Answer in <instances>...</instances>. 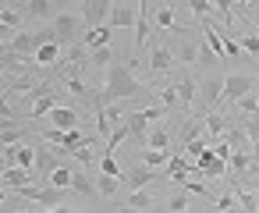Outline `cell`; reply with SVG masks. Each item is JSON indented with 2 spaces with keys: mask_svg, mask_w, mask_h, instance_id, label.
<instances>
[{
  "mask_svg": "<svg viewBox=\"0 0 259 213\" xmlns=\"http://www.w3.org/2000/svg\"><path fill=\"white\" fill-rule=\"evenodd\" d=\"M54 8H57V4H50V0H32V4H25V18H32V22L54 18Z\"/></svg>",
  "mask_w": 259,
  "mask_h": 213,
  "instance_id": "cell-19",
  "label": "cell"
},
{
  "mask_svg": "<svg viewBox=\"0 0 259 213\" xmlns=\"http://www.w3.org/2000/svg\"><path fill=\"white\" fill-rule=\"evenodd\" d=\"M206 132H209V135H227L224 117H220V114H206Z\"/></svg>",
  "mask_w": 259,
  "mask_h": 213,
  "instance_id": "cell-34",
  "label": "cell"
},
{
  "mask_svg": "<svg viewBox=\"0 0 259 213\" xmlns=\"http://www.w3.org/2000/svg\"><path fill=\"white\" fill-rule=\"evenodd\" d=\"M241 132H245L248 142H259V117H245L241 121Z\"/></svg>",
  "mask_w": 259,
  "mask_h": 213,
  "instance_id": "cell-35",
  "label": "cell"
},
{
  "mask_svg": "<svg viewBox=\"0 0 259 213\" xmlns=\"http://www.w3.org/2000/svg\"><path fill=\"white\" fill-rule=\"evenodd\" d=\"M170 149H149L146 156H142V167H149V171H156V167H167L170 163Z\"/></svg>",
  "mask_w": 259,
  "mask_h": 213,
  "instance_id": "cell-22",
  "label": "cell"
},
{
  "mask_svg": "<svg viewBox=\"0 0 259 213\" xmlns=\"http://www.w3.org/2000/svg\"><path fill=\"white\" fill-rule=\"evenodd\" d=\"M82 25H85L82 15H75V11H57V15H54V25H50V29H54V43H57L61 50L71 47V43L78 39Z\"/></svg>",
  "mask_w": 259,
  "mask_h": 213,
  "instance_id": "cell-2",
  "label": "cell"
},
{
  "mask_svg": "<svg viewBox=\"0 0 259 213\" xmlns=\"http://www.w3.org/2000/svg\"><path fill=\"white\" fill-rule=\"evenodd\" d=\"M15 36H18V32H15V29H8V25H4V22H0V47H8V43H11V39H15Z\"/></svg>",
  "mask_w": 259,
  "mask_h": 213,
  "instance_id": "cell-38",
  "label": "cell"
},
{
  "mask_svg": "<svg viewBox=\"0 0 259 213\" xmlns=\"http://www.w3.org/2000/svg\"><path fill=\"white\" fill-rule=\"evenodd\" d=\"M71 192H78V195H93V192H96V178H89L85 171H75V178H71Z\"/></svg>",
  "mask_w": 259,
  "mask_h": 213,
  "instance_id": "cell-23",
  "label": "cell"
},
{
  "mask_svg": "<svg viewBox=\"0 0 259 213\" xmlns=\"http://www.w3.org/2000/svg\"><path fill=\"white\" fill-rule=\"evenodd\" d=\"M248 153H252V160H259V142H252V146H248Z\"/></svg>",
  "mask_w": 259,
  "mask_h": 213,
  "instance_id": "cell-39",
  "label": "cell"
},
{
  "mask_svg": "<svg viewBox=\"0 0 259 213\" xmlns=\"http://www.w3.org/2000/svg\"><path fill=\"white\" fill-rule=\"evenodd\" d=\"M124 206H132V209H139V213H149V206H153V195H149L146 188H142V192H128Z\"/></svg>",
  "mask_w": 259,
  "mask_h": 213,
  "instance_id": "cell-24",
  "label": "cell"
},
{
  "mask_svg": "<svg viewBox=\"0 0 259 213\" xmlns=\"http://www.w3.org/2000/svg\"><path fill=\"white\" fill-rule=\"evenodd\" d=\"M174 89H178V103H181V107H188V103H195V100H199V86H195L192 78L174 82Z\"/></svg>",
  "mask_w": 259,
  "mask_h": 213,
  "instance_id": "cell-18",
  "label": "cell"
},
{
  "mask_svg": "<svg viewBox=\"0 0 259 213\" xmlns=\"http://www.w3.org/2000/svg\"><path fill=\"white\" fill-rule=\"evenodd\" d=\"M0 160H4V153H0Z\"/></svg>",
  "mask_w": 259,
  "mask_h": 213,
  "instance_id": "cell-46",
  "label": "cell"
},
{
  "mask_svg": "<svg viewBox=\"0 0 259 213\" xmlns=\"http://www.w3.org/2000/svg\"><path fill=\"white\" fill-rule=\"evenodd\" d=\"M96 171H100V174H110V178H117V181L124 178L121 167H117V156H114V153H100V167H96Z\"/></svg>",
  "mask_w": 259,
  "mask_h": 213,
  "instance_id": "cell-27",
  "label": "cell"
},
{
  "mask_svg": "<svg viewBox=\"0 0 259 213\" xmlns=\"http://www.w3.org/2000/svg\"><path fill=\"white\" fill-rule=\"evenodd\" d=\"M149 68H153L156 75H167V71L174 68V50H170V47H153V54H149Z\"/></svg>",
  "mask_w": 259,
  "mask_h": 213,
  "instance_id": "cell-13",
  "label": "cell"
},
{
  "mask_svg": "<svg viewBox=\"0 0 259 213\" xmlns=\"http://www.w3.org/2000/svg\"><path fill=\"white\" fill-rule=\"evenodd\" d=\"M0 171H4V167H0Z\"/></svg>",
  "mask_w": 259,
  "mask_h": 213,
  "instance_id": "cell-48",
  "label": "cell"
},
{
  "mask_svg": "<svg viewBox=\"0 0 259 213\" xmlns=\"http://www.w3.org/2000/svg\"><path fill=\"white\" fill-rule=\"evenodd\" d=\"M117 61V54H114V47H103V50H93L89 54V68L96 64V68H110Z\"/></svg>",
  "mask_w": 259,
  "mask_h": 213,
  "instance_id": "cell-26",
  "label": "cell"
},
{
  "mask_svg": "<svg viewBox=\"0 0 259 213\" xmlns=\"http://www.w3.org/2000/svg\"><path fill=\"white\" fill-rule=\"evenodd\" d=\"M255 82H259V75H255Z\"/></svg>",
  "mask_w": 259,
  "mask_h": 213,
  "instance_id": "cell-47",
  "label": "cell"
},
{
  "mask_svg": "<svg viewBox=\"0 0 259 213\" xmlns=\"http://www.w3.org/2000/svg\"><path fill=\"white\" fill-rule=\"evenodd\" d=\"M117 213H139V209H132V206H121V209H117Z\"/></svg>",
  "mask_w": 259,
  "mask_h": 213,
  "instance_id": "cell-43",
  "label": "cell"
},
{
  "mask_svg": "<svg viewBox=\"0 0 259 213\" xmlns=\"http://www.w3.org/2000/svg\"><path fill=\"white\" fill-rule=\"evenodd\" d=\"M163 114H167L163 107H149V110H146V107H142V110H128V114H124V124H128V132H132V135H139V139L146 142V139H149V121H160Z\"/></svg>",
  "mask_w": 259,
  "mask_h": 213,
  "instance_id": "cell-4",
  "label": "cell"
},
{
  "mask_svg": "<svg viewBox=\"0 0 259 213\" xmlns=\"http://www.w3.org/2000/svg\"><path fill=\"white\" fill-rule=\"evenodd\" d=\"M149 8L153 4H139V22H135V47H142L149 39Z\"/></svg>",
  "mask_w": 259,
  "mask_h": 213,
  "instance_id": "cell-16",
  "label": "cell"
},
{
  "mask_svg": "<svg viewBox=\"0 0 259 213\" xmlns=\"http://www.w3.org/2000/svg\"><path fill=\"white\" fill-rule=\"evenodd\" d=\"M146 146H149V149H167V146H170V132H167V128H153L149 139H146ZM170 153H174V149H170Z\"/></svg>",
  "mask_w": 259,
  "mask_h": 213,
  "instance_id": "cell-29",
  "label": "cell"
},
{
  "mask_svg": "<svg viewBox=\"0 0 259 213\" xmlns=\"http://www.w3.org/2000/svg\"><path fill=\"white\" fill-rule=\"evenodd\" d=\"M220 96H224V78H206V82L199 86V100H202V107H213Z\"/></svg>",
  "mask_w": 259,
  "mask_h": 213,
  "instance_id": "cell-14",
  "label": "cell"
},
{
  "mask_svg": "<svg viewBox=\"0 0 259 213\" xmlns=\"http://www.w3.org/2000/svg\"><path fill=\"white\" fill-rule=\"evenodd\" d=\"M50 213H71V209H68V206H54Z\"/></svg>",
  "mask_w": 259,
  "mask_h": 213,
  "instance_id": "cell-41",
  "label": "cell"
},
{
  "mask_svg": "<svg viewBox=\"0 0 259 213\" xmlns=\"http://www.w3.org/2000/svg\"><path fill=\"white\" fill-rule=\"evenodd\" d=\"M248 167H252V153H231L227 171H234V174H248Z\"/></svg>",
  "mask_w": 259,
  "mask_h": 213,
  "instance_id": "cell-30",
  "label": "cell"
},
{
  "mask_svg": "<svg viewBox=\"0 0 259 213\" xmlns=\"http://www.w3.org/2000/svg\"><path fill=\"white\" fill-rule=\"evenodd\" d=\"M167 206H170L174 213H185V209H188V195H185V192H178V195H170V202H167Z\"/></svg>",
  "mask_w": 259,
  "mask_h": 213,
  "instance_id": "cell-36",
  "label": "cell"
},
{
  "mask_svg": "<svg viewBox=\"0 0 259 213\" xmlns=\"http://www.w3.org/2000/svg\"><path fill=\"white\" fill-rule=\"evenodd\" d=\"M61 163H64V156H57V153H47V149H43V153H36V167H39V174H43V178H50V174H54V167H61Z\"/></svg>",
  "mask_w": 259,
  "mask_h": 213,
  "instance_id": "cell-21",
  "label": "cell"
},
{
  "mask_svg": "<svg viewBox=\"0 0 259 213\" xmlns=\"http://www.w3.org/2000/svg\"><path fill=\"white\" fill-rule=\"evenodd\" d=\"M47 121H54V128H61V132H78V110H71V107H54L50 110V117Z\"/></svg>",
  "mask_w": 259,
  "mask_h": 213,
  "instance_id": "cell-10",
  "label": "cell"
},
{
  "mask_svg": "<svg viewBox=\"0 0 259 213\" xmlns=\"http://www.w3.org/2000/svg\"><path fill=\"white\" fill-rule=\"evenodd\" d=\"M255 86H259V82H255V75H227V78H224V100L234 107L241 96L255 93Z\"/></svg>",
  "mask_w": 259,
  "mask_h": 213,
  "instance_id": "cell-5",
  "label": "cell"
},
{
  "mask_svg": "<svg viewBox=\"0 0 259 213\" xmlns=\"http://www.w3.org/2000/svg\"><path fill=\"white\" fill-rule=\"evenodd\" d=\"M135 22H139V4H114L110 8V18H107L110 29H135Z\"/></svg>",
  "mask_w": 259,
  "mask_h": 213,
  "instance_id": "cell-6",
  "label": "cell"
},
{
  "mask_svg": "<svg viewBox=\"0 0 259 213\" xmlns=\"http://www.w3.org/2000/svg\"><path fill=\"white\" fill-rule=\"evenodd\" d=\"M61 57H64V54H61V47H57V43H47V47H39V50H36V57H32V61H36L39 68H50V64H57Z\"/></svg>",
  "mask_w": 259,
  "mask_h": 213,
  "instance_id": "cell-17",
  "label": "cell"
},
{
  "mask_svg": "<svg viewBox=\"0 0 259 213\" xmlns=\"http://www.w3.org/2000/svg\"><path fill=\"white\" fill-rule=\"evenodd\" d=\"M245 181H248V185H252V188H259V178H245Z\"/></svg>",
  "mask_w": 259,
  "mask_h": 213,
  "instance_id": "cell-42",
  "label": "cell"
},
{
  "mask_svg": "<svg viewBox=\"0 0 259 213\" xmlns=\"http://www.w3.org/2000/svg\"><path fill=\"white\" fill-rule=\"evenodd\" d=\"M248 15H252V25L259 29V11H248Z\"/></svg>",
  "mask_w": 259,
  "mask_h": 213,
  "instance_id": "cell-40",
  "label": "cell"
},
{
  "mask_svg": "<svg viewBox=\"0 0 259 213\" xmlns=\"http://www.w3.org/2000/svg\"><path fill=\"white\" fill-rule=\"evenodd\" d=\"M153 22H156L160 29H178V25H174V11H170V4H156Z\"/></svg>",
  "mask_w": 259,
  "mask_h": 213,
  "instance_id": "cell-28",
  "label": "cell"
},
{
  "mask_svg": "<svg viewBox=\"0 0 259 213\" xmlns=\"http://www.w3.org/2000/svg\"><path fill=\"white\" fill-rule=\"evenodd\" d=\"M18 213H32V209H18Z\"/></svg>",
  "mask_w": 259,
  "mask_h": 213,
  "instance_id": "cell-45",
  "label": "cell"
},
{
  "mask_svg": "<svg viewBox=\"0 0 259 213\" xmlns=\"http://www.w3.org/2000/svg\"><path fill=\"white\" fill-rule=\"evenodd\" d=\"M238 47H241L245 54H255V57H259V36H252V32H238Z\"/></svg>",
  "mask_w": 259,
  "mask_h": 213,
  "instance_id": "cell-33",
  "label": "cell"
},
{
  "mask_svg": "<svg viewBox=\"0 0 259 213\" xmlns=\"http://www.w3.org/2000/svg\"><path fill=\"white\" fill-rule=\"evenodd\" d=\"M132 192H142L149 181H163V171H149V167H135V171H128L124 178H121Z\"/></svg>",
  "mask_w": 259,
  "mask_h": 213,
  "instance_id": "cell-8",
  "label": "cell"
},
{
  "mask_svg": "<svg viewBox=\"0 0 259 213\" xmlns=\"http://www.w3.org/2000/svg\"><path fill=\"white\" fill-rule=\"evenodd\" d=\"M160 107H163V110H174V107H181V103H178V89H174V82H170L167 89H160Z\"/></svg>",
  "mask_w": 259,
  "mask_h": 213,
  "instance_id": "cell-32",
  "label": "cell"
},
{
  "mask_svg": "<svg viewBox=\"0 0 259 213\" xmlns=\"http://www.w3.org/2000/svg\"><path fill=\"white\" fill-rule=\"evenodd\" d=\"M85 11H82V22H85V32L89 29H100L107 18H110V8L114 4H107V0H89V4H82Z\"/></svg>",
  "mask_w": 259,
  "mask_h": 213,
  "instance_id": "cell-7",
  "label": "cell"
},
{
  "mask_svg": "<svg viewBox=\"0 0 259 213\" xmlns=\"http://www.w3.org/2000/svg\"><path fill=\"white\" fill-rule=\"evenodd\" d=\"M71 178H75V167H68V163H61V167H54V174H50L47 181H50V188H61V192H71Z\"/></svg>",
  "mask_w": 259,
  "mask_h": 213,
  "instance_id": "cell-15",
  "label": "cell"
},
{
  "mask_svg": "<svg viewBox=\"0 0 259 213\" xmlns=\"http://www.w3.org/2000/svg\"><path fill=\"white\" fill-rule=\"evenodd\" d=\"M117 185H121L117 178H110V174H100V171H96V192H100V195H110V199H114V195H117Z\"/></svg>",
  "mask_w": 259,
  "mask_h": 213,
  "instance_id": "cell-31",
  "label": "cell"
},
{
  "mask_svg": "<svg viewBox=\"0 0 259 213\" xmlns=\"http://www.w3.org/2000/svg\"><path fill=\"white\" fill-rule=\"evenodd\" d=\"M4 199H8V188H4V185H0V202H4Z\"/></svg>",
  "mask_w": 259,
  "mask_h": 213,
  "instance_id": "cell-44",
  "label": "cell"
},
{
  "mask_svg": "<svg viewBox=\"0 0 259 213\" xmlns=\"http://www.w3.org/2000/svg\"><path fill=\"white\" fill-rule=\"evenodd\" d=\"M82 47H85V54H93V50H103V47H110V25L89 29V32L82 36Z\"/></svg>",
  "mask_w": 259,
  "mask_h": 213,
  "instance_id": "cell-12",
  "label": "cell"
},
{
  "mask_svg": "<svg viewBox=\"0 0 259 213\" xmlns=\"http://www.w3.org/2000/svg\"><path fill=\"white\" fill-rule=\"evenodd\" d=\"M39 135H43L61 156H68V153H75L78 146H89V142H93V135H82V132H61V128H43Z\"/></svg>",
  "mask_w": 259,
  "mask_h": 213,
  "instance_id": "cell-3",
  "label": "cell"
},
{
  "mask_svg": "<svg viewBox=\"0 0 259 213\" xmlns=\"http://www.w3.org/2000/svg\"><path fill=\"white\" fill-rule=\"evenodd\" d=\"M142 93H149V89L142 82H135L132 68L121 64V61H114L107 68V86L93 89V107H114L117 100H132V96H142Z\"/></svg>",
  "mask_w": 259,
  "mask_h": 213,
  "instance_id": "cell-1",
  "label": "cell"
},
{
  "mask_svg": "<svg viewBox=\"0 0 259 213\" xmlns=\"http://www.w3.org/2000/svg\"><path fill=\"white\" fill-rule=\"evenodd\" d=\"M174 61H178V64H199V43L185 39V43L174 50Z\"/></svg>",
  "mask_w": 259,
  "mask_h": 213,
  "instance_id": "cell-20",
  "label": "cell"
},
{
  "mask_svg": "<svg viewBox=\"0 0 259 213\" xmlns=\"http://www.w3.org/2000/svg\"><path fill=\"white\" fill-rule=\"evenodd\" d=\"M234 110H238L241 117H259V96H255V93H248V96H241V100L234 103Z\"/></svg>",
  "mask_w": 259,
  "mask_h": 213,
  "instance_id": "cell-25",
  "label": "cell"
},
{
  "mask_svg": "<svg viewBox=\"0 0 259 213\" xmlns=\"http://www.w3.org/2000/svg\"><path fill=\"white\" fill-rule=\"evenodd\" d=\"M195 171H199V174H206V178H224V174H227V163H224V160H217V156H213V149H206V153L195 160Z\"/></svg>",
  "mask_w": 259,
  "mask_h": 213,
  "instance_id": "cell-11",
  "label": "cell"
},
{
  "mask_svg": "<svg viewBox=\"0 0 259 213\" xmlns=\"http://www.w3.org/2000/svg\"><path fill=\"white\" fill-rule=\"evenodd\" d=\"M0 121H11V124H15V110H11V103H8L4 93H0Z\"/></svg>",
  "mask_w": 259,
  "mask_h": 213,
  "instance_id": "cell-37",
  "label": "cell"
},
{
  "mask_svg": "<svg viewBox=\"0 0 259 213\" xmlns=\"http://www.w3.org/2000/svg\"><path fill=\"white\" fill-rule=\"evenodd\" d=\"M0 185H4V188H15V192H22V188H29V185H32V171H22V167H4V171H0Z\"/></svg>",
  "mask_w": 259,
  "mask_h": 213,
  "instance_id": "cell-9",
  "label": "cell"
}]
</instances>
